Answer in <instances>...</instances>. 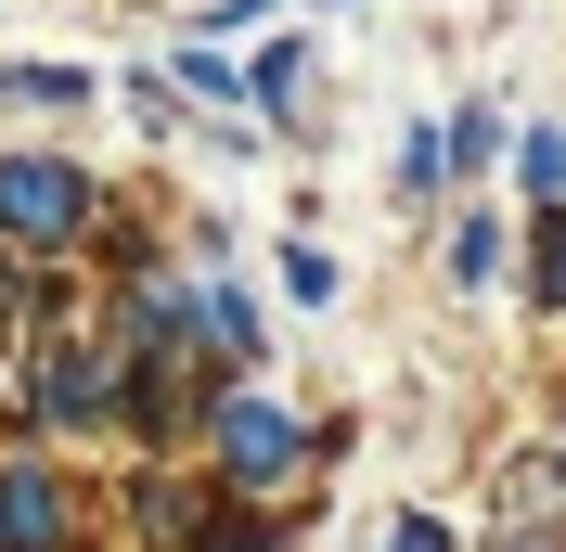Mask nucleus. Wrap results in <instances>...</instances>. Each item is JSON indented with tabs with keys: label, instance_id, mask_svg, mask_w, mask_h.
Here are the masks:
<instances>
[{
	"label": "nucleus",
	"instance_id": "obj_3",
	"mask_svg": "<svg viewBox=\"0 0 566 552\" xmlns=\"http://www.w3.org/2000/svg\"><path fill=\"white\" fill-rule=\"evenodd\" d=\"M27 424L39 437H91V424H116V347H52L27 373Z\"/></svg>",
	"mask_w": 566,
	"mask_h": 552
},
{
	"label": "nucleus",
	"instance_id": "obj_18",
	"mask_svg": "<svg viewBox=\"0 0 566 552\" xmlns=\"http://www.w3.org/2000/svg\"><path fill=\"white\" fill-rule=\"evenodd\" d=\"M387 552H451V527H438V514H399V527H387Z\"/></svg>",
	"mask_w": 566,
	"mask_h": 552
},
{
	"label": "nucleus",
	"instance_id": "obj_9",
	"mask_svg": "<svg viewBox=\"0 0 566 552\" xmlns=\"http://www.w3.org/2000/svg\"><path fill=\"white\" fill-rule=\"evenodd\" d=\"M438 193H451V141L412 116V129H399V206H438Z\"/></svg>",
	"mask_w": 566,
	"mask_h": 552
},
{
	"label": "nucleus",
	"instance_id": "obj_4",
	"mask_svg": "<svg viewBox=\"0 0 566 552\" xmlns=\"http://www.w3.org/2000/svg\"><path fill=\"white\" fill-rule=\"evenodd\" d=\"M0 552H65V476L52 463H0Z\"/></svg>",
	"mask_w": 566,
	"mask_h": 552
},
{
	"label": "nucleus",
	"instance_id": "obj_7",
	"mask_svg": "<svg viewBox=\"0 0 566 552\" xmlns=\"http://www.w3.org/2000/svg\"><path fill=\"white\" fill-rule=\"evenodd\" d=\"M193 335H207L219 360H258V309L232 296V283H193Z\"/></svg>",
	"mask_w": 566,
	"mask_h": 552
},
{
	"label": "nucleus",
	"instance_id": "obj_6",
	"mask_svg": "<svg viewBox=\"0 0 566 552\" xmlns=\"http://www.w3.org/2000/svg\"><path fill=\"white\" fill-rule=\"evenodd\" d=\"M515 514H528V527H554V514H566V449H528V463H502V527H515Z\"/></svg>",
	"mask_w": 566,
	"mask_h": 552
},
{
	"label": "nucleus",
	"instance_id": "obj_15",
	"mask_svg": "<svg viewBox=\"0 0 566 552\" xmlns=\"http://www.w3.org/2000/svg\"><path fill=\"white\" fill-rule=\"evenodd\" d=\"M438 141H451V180H476V168L502 155V116H490V104H463V116H451Z\"/></svg>",
	"mask_w": 566,
	"mask_h": 552
},
{
	"label": "nucleus",
	"instance_id": "obj_19",
	"mask_svg": "<svg viewBox=\"0 0 566 552\" xmlns=\"http://www.w3.org/2000/svg\"><path fill=\"white\" fill-rule=\"evenodd\" d=\"M502 552H566V527H528V540H502Z\"/></svg>",
	"mask_w": 566,
	"mask_h": 552
},
{
	"label": "nucleus",
	"instance_id": "obj_13",
	"mask_svg": "<svg viewBox=\"0 0 566 552\" xmlns=\"http://www.w3.org/2000/svg\"><path fill=\"white\" fill-rule=\"evenodd\" d=\"M515 168H528V180H515L528 206H566V129H528V141H515Z\"/></svg>",
	"mask_w": 566,
	"mask_h": 552
},
{
	"label": "nucleus",
	"instance_id": "obj_8",
	"mask_svg": "<svg viewBox=\"0 0 566 552\" xmlns=\"http://www.w3.org/2000/svg\"><path fill=\"white\" fill-rule=\"evenodd\" d=\"M528 309H566V206H528Z\"/></svg>",
	"mask_w": 566,
	"mask_h": 552
},
{
	"label": "nucleus",
	"instance_id": "obj_17",
	"mask_svg": "<svg viewBox=\"0 0 566 552\" xmlns=\"http://www.w3.org/2000/svg\"><path fill=\"white\" fill-rule=\"evenodd\" d=\"M129 514H142V540H180V514H193V501H180V476H142Z\"/></svg>",
	"mask_w": 566,
	"mask_h": 552
},
{
	"label": "nucleus",
	"instance_id": "obj_11",
	"mask_svg": "<svg viewBox=\"0 0 566 552\" xmlns=\"http://www.w3.org/2000/svg\"><path fill=\"white\" fill-rule=\"evenodd\" d=\"M180 104H245V65H232V52H207V39H180Z\"/></svg>",
	"mask_w": 566,
	"mask_h": 552
},
{
	"label": "nucleus",
	"instance_id": "obj_14",
	"mask_svg": "<svg viewBox=\"0 0 566 552\" xmlns=\"http://www.w3.org/2000/svg\"><path fill=\"white\" fill-rule=\"evenodd\" d=\"M271 270H283V296H296V309H335V257H322V244H310V232L283 244Z\"/></svg>",
	"mask_w": 566,
	"mask_h": 552
},
{
	"label": "nucleus",
	"instance_id": "obj_12",
	"mask_svg": "<svg viewBox=\"0 0 566 552\" xmlns=\"http://www.w3.org/2000/svg\"><path fill=\"white\" fill-rule=\"evenodd\" d=\"M438 270H451L463 296H476V283L502 270V219H490V206H476V219H451V257H438Z\"/></svg>",
	"mask_w": 566,
	"mask_h": 552
},
{
	"label": "nucleus",
	"instance_id": "obj_2",
	"mask_svg": "<svg viewBox=\"0 0 566 552\" xmlns=\"http://www.w3.org/2000/svg\"><path fill=\"white\" fill-rule=\"evenodd\" d=\"M91 168H65V155H0V244H77L91 232Z\"/></svg>",
	"mask_w": 566,
	"mask_h": 552
},
{
	"label": "nucleus",
	"instance_id": "obj_16",
	"mask_svg": "<svg viewBox=\"0 0 566 552\" xmlns=\"http://www.w3.org/2000/svg\"><path fill=\"white\" fill-rule=\"evenodd\" d=\"M193 552H283V527L258 514V501H232L219 527H193Z\"/></svg>",
	"mask_w": 566,
	"mask_h": 552
},
{
	"label": "nucleus",
	"instance_id": "obj_1",
	"mask_svg": "<svg viewBox=\"0 0 566 552\" xmlns=\"http://www.w3.org/2000/svg\"><path fill=\"white\" fill-rule=\"evenodd\" d=\"M296 463H310V424L283 412L271 385H219L207 399V476H219V501H271Z\"/></svg>",
	"mask_w": 566,
	"mask_h": 552
},
{
	"label": "nucleus",
	"instance_id": "obj_10",
	"mask_svg": "<svg viewBox=\"0 0 566 552\" xmlns=\"http://www.w3.org/2000/svg\"><path fill=\"white\" fill-rule=\"evenodd\" d=\"M0 104H39V116H65V104H91V77H77V65H39V52H27V65H0Z\"/></svg>",
	"mask_w": 566,
	"mask_h": 552
},
{
	"label": "nucleus",
	"instance_id": "obj_5",
	"mask_svg": "<svg viewBox=\"0 0 566 552\" xmlns=\"http://www.w3.org/2000/svg\"><path fill=\"white\" fill-rule=\"evenodd\" d=\"M245 116H271V129L310 116V39H271V52L245 65Z\"/></svg>",
	"mask_w": 566,
	"mask_h": 552
}]
</instances>
